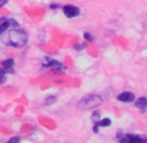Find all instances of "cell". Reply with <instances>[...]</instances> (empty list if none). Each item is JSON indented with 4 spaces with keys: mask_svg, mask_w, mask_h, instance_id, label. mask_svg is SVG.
Listing matches in <instances>:
<instances>
[{
    "mask_svg": "<svg viewBox=\"0 0 147 143\" xmlns=\"http://www.w3.org/2000/svg\"><path fill=\"white\" fill-rule=\"evenodd\" d=\"M134 105H136V107L138 108L142 113H144L146 112V109H147V98L142 96V98H139V99L134 100Z\"/></svg>",
    "mask_w": 147,
    "mask_h": 143,
    "instance_id": "ba28073f",
    "label": "cell"
},
{
    "mask_svg": "<svg viewBox=\"0 0 147 143\" xmlns=\"http://www.w3.org/2000/svg\"><path fill=\"white\" fill-rule=\"evenodd\" d=\"M100 120V112H98V111H95V112H92L91 115V121L94 122V124H98V121Z\"/></svg>",
    "mask_w": 147,
    "mask_h": 143,
    "instance_id": "7c38bea8",
    "label": "cell"
},
{
    "mask_svg": "<svg viewBox=\"0 0 147 143\" xmlns=\"http://www.w3.org/2000/svg\"><path fill=\"white\" fill-rule=\"evenodd\" d=\"M83 38H85V40L86 42H92L94 40V36H92L90 33H85L83 34Z\"/></svg>",
    "mask_w": 147,
    "mask_h": 143,
    "instance_id": "4fadbf2b",
    "label": "cell"
},
{
    "mask_svg": "<svg viewBox=\"0 0 147 143\" xmlns=\"http://www.w3.org/2000/svg\"><path fill=\"white\" fill-rule=\"evenodd\" d=\"M42 65L45 66V68H48L51 69V70L53 72V73H64L65 72V68L64 65L60 63V61L55 60V59H50V57H46L45 60H43V63H42Z\"/></svg>",
    "mask_w": 147,
    "mask_h": 143,
    "instance_id": "3957f363",
    "label": "cell"
},
{
    "mask_svg": "<svg viewBox=\"0 0 147 143\" xmlns=\"http://www.w3.org/2000/svg\"><path fill=\"white\" fill-rule=\"evenodd\" d=\"M56 102V96L55 95H51V96H47L45 99V103H43V104L45 105H51V104H53V103Z\"/></svg>",
    "mask_w": 147,
    "mask_h": 143,
    "instance_id": "8fae6325",
    "label": "cell"
},
{
    "mask_svg": "<svg viewBox=\"0 0 147 143\" xmlns=\"http://www.w3.org/2000/svg\"><path fill=\"white\" fill-rule=\"evenodd\" d=\"M20 140H21V138L20 137H13V138L9 139V143H16V142H20Z\"/></svg>",
    "mask_w": 147,
    "mask_h": 143,
    "instance_id": "9a60e30c",
    "label": "cell"
},
{
    "mask_svg": "<svg viewBox=\"0 0 147 143\" xmlns=\"http://www.w3.org/2000/svg\"><path fill=\"white\" fill-rule=\"evenodd\" d=\"M98 125L102 127H107V126H111L112 121H111V118H103V120H99V121H98Z\"/></svg>",
    "mask_w": 147,
    "mask_h": 143,
    "instance_id": "9c48e42d",
    "label": "cell"
},
{
    "mask_svg": "<svg viewBox=\"0 0 147 143\" xmlns=\"http://www.w3.org/2000/svg\"><path fill=\"white\" fill-rule=\"evenodd\" d=\"M50 8L51 9H57V8H60V5H59V4H51Z\"/></svg>",
    "mask_w": 147,
    "mask_h": 143,
    "instance_id": "ac0fdd59",
    "label": "cell"
},
{
    "mask_svg": "<svg viewBox=\"0 0 147 143\" xmlns=\"http://www.w3.org/2000/svg\"><path fill=\"white\" fill-rule=\"evenodd\" d=\"M83 48H85V46H83V44H76V46H74V50L76 51H82Z\"/></svg>",
    "mask_w": 147,
    "mask_h": 143,
    "instance_id": "5bb4252c",
    "label": "cell"
},
{
    "mask_svg": "<svg viewBox=\"0 0 147 143\" xmlns=\"http://www.w3.org/2000/svg\"><path fill=\"white\" fill-rule=\"evenodd\" d=\"M117 100L121 103H131L136 100V96H134V94L130 92V91H122L121 94L117 95Z\"/></svg>",
    "mask_w": 147,
    "mask_h": 143,
    "instance_id": "8992f818",
    "label": "cell"
},
{
    "mask_svg": "<svg viewBox=\"0 0 147 143\" xmlns=\"http://www.w3.org/2000/svg\"><path fill=\"white\" fill-rule=\"evenodd\" d=\"M63 12H64L65 17L68 18H74V17L80 16L81 11L77 5H73V4H67V5L63 7Z\"/></svg>",
    "mask_w": 147,
    "mask_h": 143,
    "instance_id": "277c9868",
    "label": "cell"
},
{
    "mask_svg": "<svg viewBox=\"0 0 147 143\" xmlns=\"http://www.w3.org/2000/svg\"><path fill=\"white\" fill-rule=\"evenodd\" d=\"M8 1H9V0H0V8H1L3 5H5Z\"/></svg>",
    "mask_w": 147,
    "mask_h": 143,
    "instance_id": "e0dca14e",
    "label": "cell"
},
{
    "mask_svg": "<svg viewBox=\"0 0 147 143\" xmlns=\"http://www.w3.org/2000/svg\"><path fill=\"white\" fill-rule=\"evenodd\" d=\"M119 139L124 143H139L147 140V138H142L139 135H134V134H126V135H121Z\"/></svg>",
    "mask_w": 147,
    "mask_h": 143,
    "instance_id": "5b68a950",
    "label": "cell"
},
{
    "mask_svg": "<svg viewBox=\"0 0 147 143\" xmlns=\"http://www.w3.org/2000/svg\"><path fill=\"white\" fill-rule=\"evenodd\" d=\"M7 76H8V73L5 72V69H3L0 66V85H3L7 81Z\"/></svg>",
    "mask_w": 147,
    "mask_h": 143,
    "instance_id": "30bf717a",
    "label": "cell"
},
{
    "mask_svg": "<svg viewBox=\"0 0 147 143\" xmlns=\"http://www.w3.org/2000/svg\"><path fill=\"white\" fill-rule=\"evenodd\" d=\"M28 43V34L25 30L18 28H12L5 35V44L16 48H21Z\"/></svg>",
    "mask_w": 147,
    "mask_h": 143,
    "instance_id": "6da1fadb",
    "label": "cell"
},
{
    "mask_svg": "<svg viewBox=\"0 0 147 143\" xmlns=\"http://www.w3.org/2000/svg\"><path fill=\"white\" fill-rule=\"evenodd\" d=\"M99 125H98V124H94V127H92V130H94V133H95V134H98V133H99Z\"/></svg>",
    "mask_w": 147,
    "mask_h": 143,
    "instance_id": "2e32d148",
    "label": "cell"
},
{
    "mask_svg": "<svg viewBox=\"0 0 147 143\" xmlns=\"http://www.w3.org/2000/svg\"><path fill=\"white\" fill-rule=\"evenodd\" d=\"M103 99L99 95H87L83 99H81L77 104V109L80 111H87V109H92L96 108L99 105H102Z\"/></svg>",
    "mask_w": 147,
    "mask_h": 143,
    "instance_id": "7a4b0ae2",
    "label": "cell"
},
{
    "mask_svg": "<svg viewBox=\"0 0 147 143\" xmlns=\"http://www.w3.org/2000/svg\"><path fill=\"white\" fill-rule=\"evenodd\" d=\"M13 65H14V60H13V59H4V60L1 61V68L5 69V72L8 73V74L14 73Z\"/></svg>",
    "mask_w": 147,
    "mask_h": 143,
    "instance_id": "52a82bcc",
    "label": "cell"
}]
</instances>
